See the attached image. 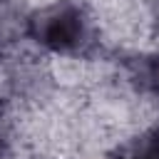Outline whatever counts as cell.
<instances>
[{
	"label": "cell",
	"mask_w": 159,
	"mask_h": 159,
	"mask_svg": "<svg viewBox=\"0 0 159 159\" xmlns=\"http://www.w3.org/2000/svg\"><path fill=\"white\" fill-rule=\"evenodd\" d=\"M154 22H157V32H159V0H157V7H154Z\"/></svg>",
	"instance_id": "cell-6"
},
{
	"label": "cell",
	"mask_w": 159,
	"mask_h": 159,
	"mask_svg": "<svg viewBox=\"0 0 159 159\" xmlns=\"http://www.w3.org/2000/svg\"><path fill=\"white\" fill-rule=\"evenodd\" d=\"M117 159H159V124L127 142L119 149Z\"/></svg>",
	"instance_id": "cell-4"
},
{
	"label": "cell",
	"mask_w": 159,
	"mask_h": 159,
	"mask_svg": "<svg viewBox=\"0 0 159 159\" xmlns=\"http://www.w3.org/2000/svg\"><path fill=\"white\" fill-rule=\"evenodd\" d=\"M27 30V20L15 0H0V45L15 42Z\"/></svg>",
	"instance_id": "cell-3"
},
{
	"label": "cell",
	"mask_w": 159,
	"mask_h": 159,
	"mask_svg": "<svg viewBox=\"0 0 159 159\" xmlns=\"http://www.w3.org/2000/svg\"><path fill=\"white\" fill-rule=\"evenodd\" d=\"M5 147H7V129H5V122L0 117V154L5 152Z\"/></svg>",
	"instance_id": "cell-5"
},
{
	"label": "cell",
	"mask_w": 159,
	"mask_h": 159,
	"mask_svg": "<svg viewBox=\"0 0 159 159\" xmlns=\"http://www.w3.org/2000/svg\"><path fill=\"white\" fill-rule=\"evenodd\" d=\"M127 75L132 84L147 94L159 97V57L157 55H134L127 60Z\"/></svg>",
	"instance_id": "cell-2"
},
{
	"label": "cell",
	"mask_w": 159,
	"mask_h": 159,
	"mask_svg": "<svg viewBox=\"0 0 159 159\" xmlns=\"http://www.w3.org/2000/svg\"><path fill=\"white\" fill-rule=\"evenodd\" d=\"M27 32L47 50L60 55H84L94 45L89 15L72 0H57L27 20Z\"/></svg>",
	"instance_id": "cell-1"
}]
</instances>
